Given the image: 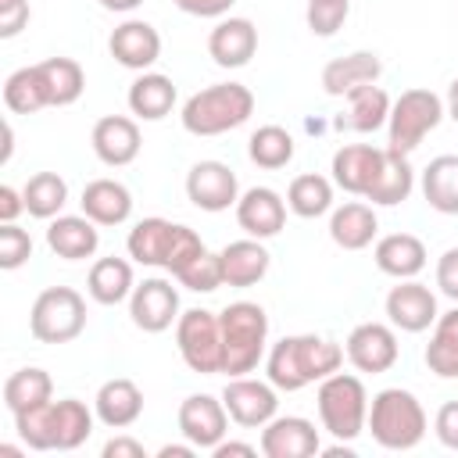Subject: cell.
Here are the masks:
<instances>
[{
  "label": "cell",
  "mask_w": 458,
  "mask_h": 458,
  "mask_svg": "<svg viewBox=\"0 0 458 458\" xmlns=\"http://www.w3.org/2000/svg\"><path fill=\"white\" fill-rule=\"evenodd\" d=\"M344 347L315 336V333H297V336H283L279 344H272L268 358H265V376L276 390H304L311 383H322L326 376H333L344 365Z\"/></svg>",
  "instance_id": "6da1fadb"
},
{
  "label": "cell",
  "mask_w": 458,
  "mask_h": 458,
  "mask_svg": "<svg viewBox=\"0 0 458 458\" xmlns=\"http://www.w3.org/2000/svg\"><path fill=\"white\" fill-rule=\"evenodd\" d=\"M97 411H89L79 397L43 401L14 415V429L25 447L32 451H75L89 440Z\"/></svg>",
  "instance_id": "7a4b0ae2"
},
{
  "label": "cell",
  "mask_w": 458,
  "mask_h": 458,
  "mask_svg": "<svg viewBox=\"0 0 458 458\" xmlns=\"http://www.w3.org/2000/svg\"><path fill=\"white\" fill-rule=\"evenodd\" d=\"M129 258L150 268H165V272H179L182 265H190L197 254H204V240L182 225V222H168V218H143L129 229Z\"/></svg>",
  "instance_id": "3957f363"
},
{
  "label": "cell",
  "mask_w": 458,
  "mask_h": 458,
  "mask_svg": "<svg viewBox=\"0 0 458 458\" xmlns=\"http://www.w3.org/2000/svg\"><path fill=\"white\" fill-rule=\"evenodd\" d=\"M254 114V93L243 82H215L182 104V129L190 136H222Z\"/></svg>",
  "instance_id": "277c9868"
},
{
  "label": "cell",
  "mask_w": 458,
  "mask_h": 458,
  "mask_svg": "<svg viewBox=\"0 0 458 458\" xmlns=\"http://www.w3.org/2000/svg\"><path fill=\"white\" fill-rule=\"evenodd\" d=\"M365 429L386 451H411L426 437V411H422V404L411 390L386 386L369 401Z\"/></svg>",
  "instance_id": "5b68a950"
},
{
  "label": "cell",
  "mask_w": 458,
  "mask_h": 458,
  "mask_svg": "<svg viewBox=\"0 0 458 458\" xmlns=\"http://www.w3.org/2000/svg\"><path fill=\"white\" fill-rule=\"evenodd\" d=\"M222 322V372L229 376H247L258 369V361L265 358V344H268V315L261 304L254 301H233L218 311Z\"/></svg>",
  "instance_id": "8992f818"
},
{
  "label": "cell",
  "mask_w": 458,
  "mask_h": 458,
  "mask_svg": "<svg viewBox=\"0 0 458 458\" xmlns=\"http://www.w3.org/2000/svg\"><path fill=\"white\" fill-rule=\"evenodd\" d=\"M315 404H318V419H322V429H329L336 440L351 444L361 437L365 422H369V394H365V383L351 372H333L318 383V394H315Z\"/></svg>",
  "instance_id": "52a82bcc"
},
{
  "label": "cell",
  "mask_w": 458,
  "mask_h": 458,
  "mask_svg": "<svg viewBox=\"0 0 458 458\" xmlns=\"http://www.w3.org/2000/svg\"><path fill=\"white\" fill-rule=\"evenodd\" d=\"M444 114H447V107L433 89H422V86L404 89L390 104V118H386L390 140H386V147L397 150V154H411L444 122Z\"/></svg>",
  "instance_id": "ba28073f"
},
{
  "label": "cell",
  "mask_w": 458,
  "mask_h": 458,
  "mask_svg": "<svg viewBox=\"0 0 458 458\" xmlns=\"http://www.w3.org/2000/svg\"><path fill=\"white\" fill-rule=\"evenodd\" d=\"M86 329V301L72 286H47L29 311V333L39 344H72Z\"/></svg>",
  "instance_id": "9c48e42d"
},
{
  "label": "cell",
  "mask_w": 458,
  "mask_h": 458,
  "mask_svg": "<svg viewBox=\"0 0 458 458\" xmlns=\"http://www.w3.org/2000/svg\"><path fill=\"white\" fill-rule=\"evenodd\" d=\"M175 347L190 372L215 376L222 372L225 351H222V322L208 308H190L175 322Z\"/></svg>",
  "instance_id": "30bf717a"
},
{
  "label": "cell",
  "mask_w": 458,
  "mask_h": 458,
  "mask_svg": "<svg viewBox=\"0 0 458 458\" xmlns=\"http://www.w3.org/2000/svg\"><path fill=\"white\" fill-rule=\"evenodd\" d=\"M344 354L347 361L358 369V372H390L401 358V347H397V333L394 326L386 322H361L347 333V344H344Z\"/></svg>",
  "instance_id": "8fae6325"
},
{
  "label": "cell",
  "mask_w": 458,
  "mask_h": 458,
  "mask_svg": "<svg viewBox=\"0 0 458 458\" xmlns=\"http://www.w3.org/2000/svg\"><path fill=\"white\" fill-rule=\"evenodd\" d=\"M222 404H225L229 419L243 429H261L279 411L276 386L261 383V379H250V376H229V383L222 390Z\"/></svg>",
  "instance_id": "7c38bea8"
},
{
  "label": "cell",
  "mask_w": 458,
  "mask_h": 458,
  "mask_svg": "<svg viewBox=\"0 0 458 458\" xmlns=\"http://www.w3.org/2000/svg\"><path fill=\"white\" fill-rule=\"evenodd\" d=\"M179 290L172 286V279L150 276L129 297V318L143 333H165L172 329V322H179Z\"/></svg>",
  "instance_id": "4fadbf2b"
},
{
  "label": "cell",
  "mask_w": 458,
  "mask_h": 458,
  "mask_svg": "<svg viewBox=\"0 0 458 458\" xmlns=\"http://www.w3.org/2000/svg\"><path fill=\"white\" fill-rule=\"evenodd\" d=\"M186 197L193 208L200 211H229L236 208L240 200V182H236V172L225 165V161H197L190 172H186Z\"/></svg>",
  "instance_id": "5bb4252c"
},
{
  "label": "cell",
  "mask_w": 458,
  "mask_h": 458,
  "mask_svg": "<svg viewBox=\"0 0 458 458\" xmlns=\"http://www.w3.org/2000/svg\"><path fill=\"white\" fill-rule=\"evenodd\" d=\"M179 433H182L197 451H211L215 444H222L225 433H229V411H225L222 397L190 394V397L179 404Z\"/></svg>",
  "instance_id": "9a60e30c"
},
{
  "label": "cell",
  "mask_w": 458,
  "mask_h": 458,
  "mask_svg": "<svg viewBox=\"0 0 458 458\" xmlns=\"http://www.w3.org/2000/svg\"><path fill=\"white\" fill-rule=\"evenodd\" d=\"M386 318L401 333H426L437 322V293L419 279H401L386 293Z\"/></svg>",
  "instance_id": "2e32d148"
},
{
  "label": "cell",
  "mask_w": 458,
  "mask_h": 458,
  "mask_svg": "<svg viewBox=\"0 0 458 458\" xmlns=\"http://www.w3.org/2000/svg\"><path fill=\"white\" fill-rule=\"evenodd\" d=\"M261 454L265 458H311L322 451L315 422L304 415H276L261 426Z\"/></svg>",
  "instance_id": "e0dca14e"
},
{
  "label": "cell",
  "mask_w": 458,
  "mask_h": 458,
  "mask_svg": "<svg viewBox=\"0 0 458 458\" xmlns=\"http://www.w3.org/2000/svg\"><path fill=\"white\" fill-rule=\"evenodd\" d=\"M386 161V147H372V143H347L333 154V182L344 193L365 197L372 190V182L379 179V168Z\"/></svg>",
  "instance_id": "ac0fdd59"
},
{
  "label": "cell",
  "mask_w": 458,
  "mask_h": 458,
  "mask_svg": "<svg viewBox=\"0 0 458 458\" xmlns=\"http://www.w3.org/2000/svg\"><path fill=\"white\" fill-rule=\"evenodd\" d=\"M236 222L254 240H272L286 225V200L272 186H250L236 200Z\"/></svg>",
  "instance_id": "d6986e66"
},
{
  "label": "cell",
  "mask_w": 458,
  "mask_h": 458,
  "mask_svg": "<svg viewBox=\"0 0 458 458\" xmlns=\"http://www.w3.org/2000/svg\"><path fill=\"white\" fill-rule=\"evenodd\" d=\"M89 143H93V154L111 165V168H122V165H132L140 157V125L136 118H125V114H104L93 132H89Z\"/></svg>",
  "instance_id": "ffe728a7"
},
{
  "label": "cell",
  "mask_w": 458,
  "mask_h": 458,
  "mask_svg": "<svg viewBox=\"0 0 458 458\" xmlns=\"http://www.w3.org/2000/svg\"><path fill=\"white\" fill-rule=\"evenodd\" d=\"M107 50H111V57H114L122 68L147 72V68L161 57V32H157L150 21L129 18V21H122V25L111 32Z\"/></svg>",
  "instance_id": "44dd1931"
},
{
  "label": "cell",
  "mask_w": 458,
  "mask_h": 458,
  "mask_svg": "<svg viewBox=\"0 0 458 458\" xmlns=\"http://www.w3.org/2000/svg\"><path fill=\"white\" fill-rule=\"evenodd\" d=\"M258 50V29L250 18H222L208 36V54L218 68H243Z\"/></svg>",
  "instance_id": "7402d4cb"
},
{
  "label": "cell",
  "mask_w": 458,
  "mask_h": 458,
  "mask_svg": "<svg viewBox=\"0 0 458 458\" xmlns=\"http://www.w3.org/2000/svg\"><path fill=\"white\" fill-rule=\"evenodd\" d=\"M218 261H222V283L225 286H236V290H247L254 283L265 279L268 265H272V254L265 250L261 240L247 236V240H233L218 250Z\"/></svg>",
  "instance_id": "603a6c76"
},
{
  "label": "cell",
  "mask_w": 458,
  "mask_h": 458,
  "mask_svg": "<svg viewBox=\"0 0 458 458\" xmlns=\"http://www.w3.org/2000/svg\"><path fill=\"white\" fill-rule=\"evenodd\" d=\"M47 247L64 261H86L100 247L97 222L86 215H57L47 225Z\"/></svg>",
  "instance_id": "cb8c5ba5"
},
{
  "label": "cell",
  "mask_w": 458,
  "mask_h": 458,
  "mask_svg": "<svg viewBox=\"0 0 458 458\" xmlns=\"http://www.w3.org/2000/svg\"><path fill=\"white\" fill-rule=\"evenodd\" d=\"M93 411L107 429H125L143 415V390L132 379L114 376V379L100 383V390L93 397Z\"/></svg>",
  "instance_id": "d4e9b609"
},
{
  "label": "cell",
  "mask_w": 458,
  "mask_h": 458,
  "mask_svg": "<svg viewBox=\"0 0 458 458\" xmlns=\"http://www.w3.org/2000/svg\"><path fill=\"white\" fill-rule=\"evenodd\" d=\"M379 75H383V61H379L372 50H354V54L333 57V61L322 68V89H326L329 97H347V93L358 89V86L379 82Z\"/></svg>",
  "instance_id": "484cf974"
},
{
  "label": "cell",
  "mask_w": 458,
  "mask_h": 458,
  "mask_svg": "<svg viewBox=\"0 0 458 458\" xmlns=\"http://www.w3.org/2000/svg\"><path fill=\"white\" fill-rule=\"evenodd\" d=\"M376 268L383 276H394V279H415L422 268H426V243L411 233H390L383 240H376Z\"/></svg>",
  "instance_id": "4316f807"
},
{
  "label": "cell",
  "mask_w": 458,
  "mask_h": 458,
  "mask_svg": "<svg viewBox=\"0 0 458 458\" xmlns=\"http://www.w3.org/2000/svg\"><path fill=\"white\" fill-rule=\"evenodd\" d=\"M82 215L97 225H122L132 215V193L118 179H93L82 190Z\"/></svg>",
  "instance_id": "83f0119b"
},
{
  "label": "cell",
  "mask_w": 458,
  "mask_h": 458,
  "mask_svg": "<svg viewBox=\"0 0 458 458\" xmlns=\"http://www.w3.org/2000/svg\"><path fill=\"white\" fill-rule=\"evenodd\" d=\"M344 100H347V111L336 118V129H351V132H376L379 125H386L390 104H394L386 97V89L376 82L351 89Z\"/></svg>",
  "instance_id": "f1b7e54d"
},
{
  "label": "cell",
  "mask_w": 458,
  "mask_h": 458,
  "mask_svg": "<svg viewBox=\"0 0 458 458\" xmlns=\"http://www.w3.org/2000/svg\"><path fill=\"white\" fill-rule=\"evenodd\" d=\"M376 233H379V218L361 200H347L329 215V236L344 250H365L376 240Z\"/></svg>",
  "instance_id": "f546056e"
},
{
  "label": "cell",
  "mask_w": 458,
  "mask_h": 458,
  "mask_svg": "<svg viewBox=\"0 0 458 458\" xmlns=\"http://www.w3.org/2000/svg\"><path fill=\"white\" fill-rule=\"evenodd\" d=\"M36 72L47 93V107H68L86 89V72L75 57H47L36 64Z\"/></svg>",
  "instance_id": "4dcf8cb0"
},
{
  "label": "cell",
  "mask_w": 458,
  "mask_h": 458,
  "mask_svg": "<svg viewBox=\"0 0 458 458\" xmlns=\"http://www.w3.org/2000/svg\"><path fill=\"white\" fill-rule=\"evenodd\" d=\"M129 111L143 122H161L175 107V82L161 72H140L129 86Z\"/></svg>",
  "instance_id": "1f68e13d"
},
{
  "label": "cell",
  "mask_w": 458,
  "mask_h": 458,
  "mask_svg": "<svg viewBox=\"0 0 458 458\" xmlns=\"http://www.w3.org/2000/svg\"><path fill=\"white\" fill-rule=\"evenodd\" d=\"M86 290H89V297H93L97 304H104V308L129 301L132 290H136V283H132V265H129L125 258H114V254H111V258H97L93 268H89V276H86Z\"/></svg>",
  "instance_id": "d6a6232c"
},
{
  "label": "cell",
  "mask_w": 458,
  "mask_h": 458,
  "mask_svg": "<svg viewBox=\"0 0 458 458\" xmlns=\"http://www.w3.org/2000/svg\"><path fill=\"white\" fill-rule=\"evenodd\" d=\"M422 197L440 215H458V154H440L422 168Z\"/></svg>",
  "instance_id": "836d02e7"
},
{
  "label": "cell",
  "mask_w": 458,
  "mask_h": 458,
  "mask_svg": "<svg viewBox=\"0 0 458 458\" xmlns=\"http://www.w3.org/2000/svg\"><path fill=\"white\" fill-rule=\"evenodd\" d=\"M426 365L440 379H458V304L433 322V336L426 344Z\"/></svg>",
  "instance_id": "e575fe53"
},
{
  "label": "cell",
  "mask_w": 458,
  "mask_h": 458,
  "mask_svg": "<svg viewBox=\"0 0 458 458\" xmlns=\"http://www.w3.org/2000/svg\"><path fill=\"white\" fill-rule=\"evenodd\" d=\"M415 190V172L408 165V154H397L386 147V161L379 168V179L372 182V190L365 193V200L372 204H383V208H394L401 200H408V193Z\"/></svg>",
  "instance_id": "d590c367"
},
{
  "label": "cell",
  "mask_w": 458,
  "mask_h": 458,
  "mask_svg": "<svg viewBox=\"0 0 458 458\" xmlns=\"http://www.w3.org/2000/svg\"><path fill=\"white\" fill-rule=\"evenodd\" d=\"M50 397H54V379H50L47 369H36V365L11 372L7 383H4V404H7L11 415H18L25 408H36Z\"/></svg>",
  "instance_id": "8d00e7d4"
},
{
  "label": "cell",
  "mask_w": 458,
  "mask_h": 458,
  "mask_svg": "<svg viewBox=\"0 0 458 458\" xmlns=\"http://www.w3.org/2000/svg\"><path fill=\"white\" fill-rule=\"evenodd\" d=\"M25 193V211L32 218H57L61 208L68 204V182L57 175V172H36L29 175V182L21 186Z\"/></svg>",
  "instance_id": "74e56055"
},
{
  "label": "cell",
  "mask_w": 458,
  "mask_h": 458,
  "mask_svg": "<svg viewBox=\"0 0 458 458\" xmlns=\"http://www.w3.org/2000/svg\"><path fill=\"white\" fill-rule=\"evenodd\" d=\"M286 208L301 218H318L333 208V182L318 172H304L286 190Z\"/></svg>",
  "instance_id": "f35d334b"
},
{
  "label": "cell",
  "mask_w": 458,
  "mask_h": 458,
  "mask_svg": "<svg viewBox=\"0 0 458 458\" xmlns=\"http://www.w3.org/2000/svg\"><path fill=\"white\" fill-rule=\"evenodd\" d=\"M293 136L283 129V125H261V129H254L250 132V140H247V154H250V161L258 165V168H268V172H276V168H286L290 161H293Z\"/></svg>",
  "instance_id": "ab89813d"
},
{
  "label": "cell",
  "mask_w": 458,
  "mask_h": 458,
  "mask_svg": "<svg viewBox=\"0 0 458 458\" xmlns=\"http://www.w3.org/2000/svg\"><path fill=\"white\" fill-rule=\"evenodd\" d=\"M4 104L14 114H32V111L47 107V93H43V82H39L36 64H25V68H18V72L7 75V82H4Z\"/></svg>",
  "instance_id": "60d3db41"
},
{
  "label": "cell",
  "mask_w": 458,
  "mask_h": 458,
  "mask_svg": "<svg viewBox=\"0 0 458 458\" xmlns=\"http://www.w3.org/2000/svg\"><path fill=\"white\" fill-rule=\"evenodd\" d=\"M175 279H179L186 290H193V293H211V290L225 286V283H222V261H218V254H211V250H204V254H197L190 265H182V268L175 272Z\"/></svg>",
  "instance_id": "b9f144b4"
},
{
  "label": "cell",
  "mask_w": 458,
  "mask_h": 458,
  "mask_svg": "<svg viewBox=\"0 0 458 458\" xmlns=\"http://www.w3.org/2000/svg\"><path fill=\"white\" fill-rule=\"evenodd\" d=\"M347 14H351V0H308V11H304L308 29L322 39L336 36V29L347 21Z\"/></svg>",
  "instance_id": "7bdbcfd3"
},
{
  "label": "cell",
  "mask_w": 458,
  "mask_h": 458,
  "mask_svg": "<svg viewBox=\"0 0 458 458\" xmlns=\"http://www.w3.org/2000/svg\"><path fill=\"white\" fill-rule=\"evenodd\" d=\"M29 258H32V236L25 229H18L14 222H4L0 225V268L4 272H14Z\"/></svg>",
  "instance_id": "ee69618b"
},
{
  "label": "cell",
  "mask_w": 458,
  "mask_h": 458,
  "mask_svg": "<svg viewBox=\"0 0 458 458\" xmlns=\"http://www.w3.org/2000/svg\"><path fill=\"white\" fill-rule=\"evenodd\" d=\"M29 25V0H0V39H14Z\"/></svg>",
  "instance_id": "f6af8a7d"
},
{
  "label": "cell",
  "mask_w": 458,
  "mask_h": 458,
  "mask_svg": "<svg viewBox=\"0 0 458 458\" xmlns=\"http://www.w3.org/2000/svg\"><path fill=\"white\" fill-rule=\"evenodd\" d=\"M433 433H437V440H440L444 447L458 451V401L440 404V411H437V419H433Z\"/></svg>",
  "instance_id": "bcb514c9"
},
{
  "label": "cell",
  "mask_w": 458,
  "mask_h": 458,
  "mask_svg": "<svg viewBox=\"0 0 458 458\" xmlns=\"http://www.w3.org/2000/svg\"><path fill=\"white\" fill-rule=\"evenodd\" d=\"M437 286L444 297H451L458 304V247H447L437 261Z\"/></svg>",
  "instance_id": "7dc6e473"
},
{
  "label": "cell",
  "mask_w": 458,
  "mask_h": 458,
  "mask_svg": "<svg viewBox=\"0 0 458 458\" xmlns=\"http://www.w3.org/2000/svg\"><path fill=\"white\" fill-rule=\"evenodd\" d=\"M236 0H175L179 11L193 14V18H222Z\"/></svg>",
  "instance_id": "c3c4849f"
},
{
  "label": "cell",
  "mask_w": 458,
  "mask_h": 458,
  "mask_svg": "<svg viewBox=\"0 0 458 458\" xmlns=\"http://www.w3.org/2000/svg\"><path fill=\"white\" fill-rule=\"evenodd\" d=\"M21 211H25V193L4 182L0 186V222H14Z\"/></svg>",
  "instance_id": "681fc988"
},
{
  "label": "cell",
  "mask_w": 458,
  "mask_h": 458,
  "mask_svg": "<svg viewBox=\"0 0 458 458\" xmlns=\"http://www.w3.org/2000/svg\"><path fill=\"white\" fill-rule=\"evenodd\" d=\"M100 454H104V458H147L143 444L132 440V437H114V440H107Z\"/></svg>",
  "instance_id": "f907efd6"
},
{
  "label": "cell",
  "mask_w": 458,
  "mask_h": 458,
  "mask_svg": "<svg viewBox=\"0 0 458 458\" xmlns=\"http://www.w3.org/2000/svg\"><path fill=\"white\" fill-rule=\"evenodd\" d=\"M211 454H215V458H229V454L254 458V454H258V447H254V444H240V440H222V444H215V447H211Z\"/></svg>",
  "instance_id": "816d5d0a"
},
{
  "label": "cell",
  "mask_w": 458,
  "mask_h": 458,
  "mask_svg": "<svg viewBox=\"0 0 458 458\" xmlns=\"http://www.w3.org/2000/svg\"><path fill=\"white\" fill-rule=\"evenodd\" d=\"M193 451H197V447H193L190 440H186V444H165V447L157 451V458H190Z\"/></svg>",
  "instance_id": "f5cc1de1"
},
{
  "label": "cell",
  "mask_w": 458,
  "mask_h": 458,
  "mask_svg": "<svg viewBox=\"0 0 458 458\" xmlns=\"http://www.w3.org/2000/svg\"><path fill=\"white\" fill-rule=\"evenodd\" d=\"M143 0H100V7L104 11H118V14H129V11H136Z\"/></svg>",
  "instance_id": "db71d44e"
},
{
  "label": "cell",
  "mask_w": 458,
  "mask_h": 458,
  "mask_svg": "<svg viewBox=\"0 0 458 458\" xmlns=\"http://www.w3.org/2000/svg\"><path fill=\"white\" fill-rule=\"evenodd\" d=\"M444 107H447V114L458 122V79L447 86V97H444Z\"/></svg>",
  "instance_id": "11a10c76"
}]
</instances>
